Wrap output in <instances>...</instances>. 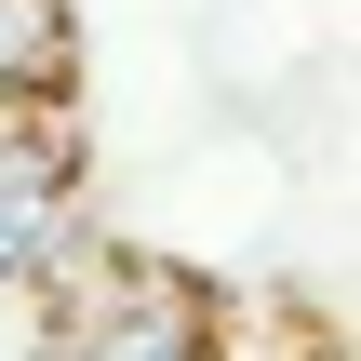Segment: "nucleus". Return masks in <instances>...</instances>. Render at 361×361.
Masks as SVG:
<instances>
[{
    "label": "nucleus",
    "instance_id": "1",
    "mask_svg": "<svg viewBox=\"0 0 361 361\" xmlns=\"http://www.w3.org/2000/svg\"><path fill=\"white\" fill-rule=\"evenodd\" d=\"M54 348L67 361H214V322H201L188 281H107Z\"/></svg>",
    "mask_w": 361,
    "mask_h": 361
},
{
    "label": "nucleus",
    "instance_id": "2",
    "mask_svg": "<svg viewBox=\"0 0 361 361\" xmlns=\"http://www.w3.org/2000/svg\"><path fill=\"white\" fill-rule=\"evenodd\" d=\"M67 80V0H0V107H40Z\"/></svg>",
    "mask_w": 361,
    "mask_h": 361
},
{
    "label": "nucleus",
    "instance_id": "3",
    "mask_svg": "<svg viewBox=\"0 0 361 361\" xmlns=\"http://www.w3.org/2000/svg\"><path fill=\"white\" fill-rule=\"evenodd\" d=\"M40 361H67V348H40Z\"/></svg>",
    "mask_w": 361,
    "mask_h": 361
}]
</instances>
